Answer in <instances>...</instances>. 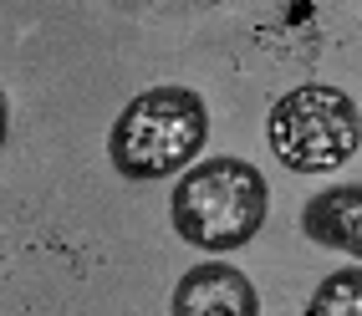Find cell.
Here are the masks:
<instances>
[{
    "label": "cell",
    "mask_w": 362,
    "mask_h": 316,
    "mask_svg": "<svg viewBox=\"0 0 362 316\" xmlns=\"http://www.w3.org/2000/svg\"><path fill=\"white\" fill-rule=\"evenodd\" d=\"M265 214H271V179L250 158H235V153L194 158L168 194L174 235L204 255L245 250L260 235Z\"/></svg>",
    "instance_id": "obj_1"
},
{
    "label": "cell",
    "mask_w": 362,
    "mask_h": 316,
    "mask_svg": "<svg viewBox=\"0 0 362 316\" xmlns=\"http://www.w3.org/2000/svg\"><path fill=\"white\" fill-rule=\"evenodd\" d=\"M209 143V103L194 87L163 82L138 92L107 128V158L128 184L179 179Z\"/></svg>",
    "instance_id": "obj_2"
},
{
    "label": "cell",
    "mask_w": 362,
    "mask_h": 316,
    "mask_svg": "<svg viewBox=\"0 0 362 316\" xmlns=\"http://www.w3.org/2000/svg\"><path fill=\"white\" fill-rule=\"evenodd\" d=\"M265 143L291 174H337L362 148V107L337 82H296L265 112Z\"/></svg>",
    "instance_id": "obj_3"
},
{
    "label": "cell",
    "mask_w": 362,
    "mask_h": 316,
    "mask_svg": "<svg viewBox=\"0 0 362 316\" xmlns=\"http://www.w3.org/2000/svg\"><path fill=\"white\" fill-rule=\"evenodd\" d=\"M174 316H260L255 281L230 260H199L174 281L168 296Z\"/></svg>",
    "instance_id": "obj_4"
},
{
    "label": "cell",
    "mask_w": 362,
    "mask_h": 316,
    "mask_svg": "<svg viewBox=\"0 0 362 316\" xmlns=\"http://www.w3.org/2000/svg\"><path fill=\"white\" fill-rule=\"evenodd\" d=\"M301 235L322 250L362 260V184H332L317 189L301 204Z\"/></svg>",
    "instance_id": "obj_5"
},
{
    "label": "cell",
    "mask_w": 362,
    "mask_h": 316,
    "mask_svg": "<svg viewBox=\"0 0 362 316\" xmlns=\"http://www.w3.org/2000/svg\"><path fill=\"white\" fill-rule=\"evenodd\" d=\"M306 316H362V260L337 265V271L311 291Z\"/></svg>",
    "instance_id": "obj_6"
}]
</instances>
